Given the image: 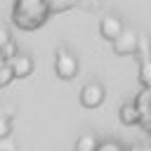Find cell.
<instances>
[{
    "label": "cell",
    "mask_w": 151,
    "mask_h": 151,
    "mask_svg": "<svg viewBox=\"0 0 151 151\" xmlns=\"http://www.w3.org/2000/svg\"><path fill=\"white\" fill-rule=\"evenodd\" d=\"M94 149H99V144L92 134H80L76 139V151H94Z\"/></svg>",
    "instance_id": "9"
},
{
    "label": "cell",
    "mask_w": 151,
    "mask_h": 151,
    "mask_svg": "<svg viewBox=\"0 0 151 151\" xmlns=\"http://www.w3.org/2000/svg\"><path fill=\"white\" fill-rule=\"evenodd\" d=\"M0 42H2V61H9V59L17 54V47H14L12 38H9V31H7V28L0 31Z\"/></svg>",
    "instance_id": "8"
},
{
    "label": "cell",
    "mask_w": 151,
    "mask_h": 151,
    "mask_svg": "<svg viewBox=\"0 0 151 151\" xmlns=\"http://www.w3.org/2000/svg\"><path fill=\"white\" fill-rule=\"evenodd\" d=\"M47 2H50V7H54L57 0H47ZM73 2H76V0H59V7H57V9H66V7H71Z\"/></svg>",
    "instance_id": "13"
},
{
    "label": "cell",
    "mask_w": 151,
    "mask_h": 151,
    "mask_svg": "<svg viewBox=\"0 0 151 151\" xmlns=\"http://www.w3.org/2000/svg\"><path fill=\"white\" fill-rule=\"evenodd\" d=\"M0 149H7V151H14V144H12L9 139H5V137H2V142H0Z\"/></svg>",
    "instance_id": "14"
},
{
    "label": "cell",
    "mask_w": 151,
    "mask_h": 151,
    "mask_svg": "<svg viewBox=\"0 0 151 151\" xmlns=\"http://www.w3.org/2000/svg\"><path fill=\"white\" fill-rule=\"evenodd\" d=\"M101 101H104V87L94 80L85 83L80 90V104L85 109H97V106H101Z\"/></svg>",
    "instance_id": "4"
},
{
    "label": "cell",
    "mask_w": 151,
    "mask_h": 151,
    "mask_svg": "<svg viewBox=\"0 0 151 151\" xmlns=\"http://www.w3.org/2000/svg\"><path fill=\"white\" fill-rule=\"evenodd\" d=\"M12 78H17V73H14L12 64H9V61H5V64L0 66V87H7Z\"/></svg>",
    "instance_id": "11"
},
{
    "label": "cell",
    "mask_w": 151,
    "mask_h": 151,
    "mask_svg": "<svg viewBox=\"0 0 151 151\" xmlns=\"http://www.w3.org/2000/svg\"><path fill=\"white\" fill-rule=\"evenodd\" d=\"M123 21L118 19V17H113V14H106L101 21H99V33H101V38H106V40H116L120 33H123Z\"/></svg>",
    "instance_id": "5"
},
{
    "label": "cell",
    "mask_w": 151,
    "mask_h": 151,
    "mask_svg": "<svg viewBox=\"0 0 151 151\" xmlns=\"http://www.w3.org/2000/svg\"><path fill=\"white\" fill-rule=\"evenodd\" d=\"M139 80H142L144 87L151 90V57L142 59V64H139Z\"/></svg>",
    "instance_id": "10"
},
{
    "label": "cell",
    "mask_w": 151,
    "mask_h": 151,
    "mask_svg": "<svg viewBox=\"0 0 151 151\" xmlns=\"http://www.w3.org/2000/svg\"><path fill=\"white\" fill-rule=\"evenodd\" d=\"M118 113H120V123H125V125H137L144 118V111L137 101H125Z\"/></svg>",
    "instance_id": "6"
},
{
    "label": "cell",
    "mask_w": 151,
    "mask_h": 151,
    "mask_svg": "<svg viewBox=\"0 0 151 151\" xmlns=\"http://www.w3.org/2000/svg\"><path fill=\"white\" fill-rule=\"evenodd\" d=\"M123 144L120 142H101L99 144V151H118Z\"/></svg>",
    "instance_id": "12"
},
{
    "label": "cell",
    "mask_w": 151,
    "mask_h": 151,
    "mask_svg": "<svg viewBox=\"0 0 151 151\" xmlns=\"http://www.w3.org/2000/svg\"><path fill=\"white\" fill-rule=\"evenodd\" d=\"M146 116H151V109H149V113H146Z\"/></svg>",
    "instance_id": "15"
},
{
    "label": "cell",
    "mask_w": 151,
    "mask_h": 151,
    "mask_svg": "<svg viewBox=\"0 0 151 151\" xmlns=\"http://www.w3.org/2000/svg\"><path fill=\"white\" fill-rule=\"evenodd\" d=\"M54 73L61 78V80H71V78H76V73H78V57L73 54V52H68V50H57V54H54Z\"/></svg>",
    "instance_id": "2"
},
{
    "label": "cell",
    "mask_w": 151,
    "mask_h": 151,
    "mask_svg": "<svg viewBox=\"0 0 151 151\" xmlns=\"http://www.w3.org/2000/svg\"><path fill=\"white\" fill-rule=\"evenodd\" d=\"M50 2L47 0H17L14 9H12V19L19 28L24 31H33L40 24H45L47 14H50Z\"/></svg>",
    "instance_id": "1"
},
{
    "label": "cell",
    "mask_w": 151,
    "mask_h": 151,
    "mask_svg": "<svg viewBox=\"0 0 151 151\" xmlns=\"http://www.w3.org/2000/svg\"><path fill=\"white\" fill-rule=\"evenodd\" d=\"M139 38H142V33H137L134 28H123V33L113 40V52L116 54H134L139 47Z\"/></svg>",
    "instance_id": "3"
},
{
    "label": "cell",
    "mask_w": 151,
    "mask_h": 151,
    "mask_svg": "<svg viewBox=\"0 0 151 151\" xmlns=\"http://www.w3.org/2000/svg\"><path fill=\"white\" fill-rule=\"evenodd\" d=\"M9 64H12V68H14V73H17V78H28L31 73H33V59L28 57V54H14L12 59H9Z\"/></svg>",
    "instance_id": "7"
}]
</instances>
